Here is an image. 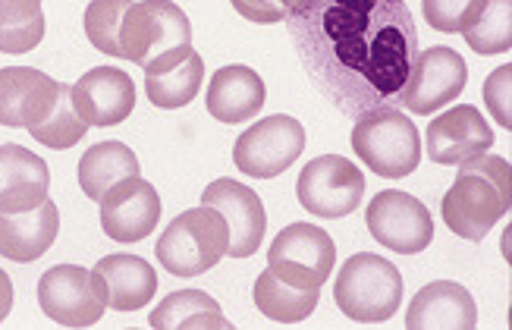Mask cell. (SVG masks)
<instances>
[{"label": "cell", "mask_w": 512, "mask_h": 330, "mask_svg": "<svg viewBox=\"0 0 512 330\" xmlns=\"http://www.w3.org/2000/svg\"><path fill=\"white\" fill-rule=\"evenodd\" d=\"M10 312H13V280L4 268H0V324H4V318Z\"/></svg>", "instance_id": "obj_34"}, {"label": "cell", "mask_w": 512, "mask_h": 330, "mask_svg": "<svg viewBox=\"0 0 512 330\" xmlns=\"http://www.w3.org/2000/svg\"><path fill=\"white\" fill-rule=\"evenodd\" d=\"M101 227L114 242H142L161 220V195L142 176H129L101 198Z\"/></svg>", "instance_id": "obj_15"}, {"label": "cell", "mask_w": 512, "mask_h": 330, "mask_svg": "<svg viewBox=\"0 0 512 330\" xmlns=\"http://www.w3.org/2000/svg\"><path fill=\"white\" fill-rule=\"evenodd\" d=\"M76 176L82 192L92 202H101L117 183L129 180V176H139V158L123 142H98L82 154Z\"/></svg>", "instance_id": "obj_24"}, {"label": "cell", "mask_w": 512, "mask_h": 330, "mask_svg": "<svg viewBox=\"0 0 512 330\" xmlns=\"http://www.w3.org/2000/svg\"><path fill=\"white\" fill-rule=\"evenodd\" d=\"M465 44L481 57L509 54L512 48V0H484L478 16L462 29Z\"/></svg>", "instance_id": "obj_28"}, {"label": "cell", "mask_w": 512, "mask_h": 330, "mask_svg": "<svg viewBox=\"0 0 512 330\" xmlns=\"http://www.w3.org/2000/svg\"><path fill=\"white\" fill-rule=\"evenodd\" d=\"M280 4H283V7H286V13H289V10H296V7L302 4V0H280Z\"/></svg>", "instance_id": "obj_35"}, {"label": "cell", "mask_w": 512, "mask_h": 330, "mask_svg": "<svg viewBox=\"0 0 512 330\" xmlns=\"http://www.w3.org/2000/svg\"><path fill=\"white\" fill-rule=\"evenodd\" d=\"M333 299H337L346 318L359 324L390 321L399 312V302H403V274L396 271L393 261L381 255L355 252L337 274Z\"/></svg>", "instance_id": "obj_4"}, {"label": "cell", "mask_w": 512, "mask_h": 330, "mask_svg": "<svg viewBox=\"0 0 512 330\" xmlns=\"http://www.w3.org/2000/svg\"><path fill=\"white\" fill-rule=\"evenodd\" d=\"M230 233L217 208L198 205L170 220L158 239V261L173 277H202L227 255Z\"/></svg>", "instance_id": "obj_3"}, {"label": "cell", "mask_w": 512, "mask_h": 330, "mask_svg": "<svg viewBox=\"0 0 512 330\" xmlns=\"http://www.w3.org/2000/svg\"><path fill=\"white\" fill-rule=\"evenodd\" d=\"M148 324L158 327V330H176V327H186V330H227L230 321L224 315V308L214 302V296H208L205 290H180V293H170L164 302L154 305V312L148 315Z\"/></svg>", "instance_id": "obj_25"}, {"label": "cell", "mask_w": 512, "mask_h": 330, "mask_svg": "<svg viewBox=\"0 0 512 330\" xmlns=\"http://www.w3.org/2000/svg\"><path fill=\"white\" fill-rule=\"evenodd\" d=\"M283 22L311 82L340 114L359 120L403 104L418 57L406 0H302Z\"/></svg>", "instance_id": "obj_1"}, {"label": "cell", "mask_w": 512, "mask_h": 330, "mask_svg": "<svg viewBox=\"0 0 512 330\" xmlns=\"http://www.w3.org/2000/svg\"><path fill=\"white\" fill-rule=\"evenodd\" d=\"M60 233V211L51 198H44L38 208L4 214L0 211V255L29 264L38 261L44 252L54 246Z\"/></svg>", "instance_id": "obj_22"}, {"label": "cell", "mask_w": 512, "mask_h": 330, "mask_svg": "<svg viewBox=\"0 0 512 330\" xmlns=\"http://www.w3.org/2000/svg\"><path fill=\"white\" fill-rule=\"evenodd\" d=\"M459 167L456 183L443 195L440 214L456 236L481 242L512 208V167L497 154H478Z\"/></svg>", "instance_id": "obj_2"}, {"label": "cell", "mask_w": 512, "mask_h": 330, "mask_svg": "<svg viewBox=\"0 0 512 330\" xmlns=\"http://www.w3.org/2000/svg\"><path fill=\"white\" fill-rule=\"evenodd\" d=\"M44 38L41 0H0V51L29 54Z\"/></svg>", "instance_id": "obj_27"}, {"label": "cell", "mask_w": 512, "mask_h": 330, "mask_svg": "<svg viewBox=\"0 0 512 330\" xmlns=\"http://www.w3.org/2000/svg\"><path fill=\"white\" fill-rule=\"evenodd\" d=\"M239 16H246L255 26H274L286 19V7L280 0H230Z\"/></svg>", "instance_id": "obj_33"}, {"label": "cell", "mask_w": 512, "mask_h": 330, "mask_svg": "<svg viewBox=\"0 0 512 330\" xmlns=\"http://www.w3.org/2000/svg\"><path fill=\"white\" fill-rule=\"evenodd\" d=\"M123 60L145 66L170 54L173 48L192 44V26L189 16L173 4V0H139L129 4L120 29Z\"/></svg>", "instance_id": "obj_6"}, {"label": "cell", "mask_w": 512, "mask_h": 330, "mask_svg": "<svg viewBox=\"0 0 512 330\" xmlns=\"http://www.w3.org/2000/svg\"><path fill=\"white\" fill-rule=\"evenodd\" d=\"M264 79L252 70V66H220L211 76L208 85V114L220 123L239 126L252 120L258 110L264 107Z\"/></svg>", "instance_id": "obj_23"}, {"label": "cell", "mask_w": 512, "mask_h": 330, "mask_svg": "<svg viewBox=\"0 0 512 330\" xmlns=\"http://www.w3.org/2000/svg\"><path fill=\"white\" fill-rule=\"evenodd\" d=\"M333 261H337V246L330 233L315 224L283 227L267 252V268L299 290H321L330 280Z\"/></svg>", "instance_id": "obj_7"}, {"label": "cell", "mask_w": 512, "mask_h": 330, "mask_svg": "<svg viewBox=\"0 0 512 330\" xmlns=\"http://www.w3.org/2000/svg\"><path fill=\"white\" fill-rule=\"evenodd\" d=\"M469 82V66L453 48H437L415 57L412 73L403 88V104L418 117H431L434 110L453 104Z\"/></svg>", "instance_id": "obj_12"}, {"label": "cell", "mask_w": 512, "mask_h": 330, "mask_svg": "<svg viewBox=\"0 0 512 330\" xmlns=\"http://www.w3.org/2000/svg\"><path fill=\"white\" fill-rule=\"evenodd\" d=\"M73 107L88 126H120L136 107V85L117 66H95L73 85Z\"/></svg>", "instance_id": "obj_17"}, {"label": "cell", "mask_w": 512, "mask_h": 330, "mask_svg": "<svg viewBox=\"0 0 512 330\" xmlns=\"http://www.w3.org/2000/svg\"><path fill=\"white\" fill-rule=\"evenodd\" d=\"M38 305L60 327H92L104 318L107 308L92 271L79 264H54L44 271L38 280Z\"/></svg>", "instance_id": "obj_11"}, {"label": "cell", "mask_w": 512, "mask_h": 330, "mask_svg": "<svg viewBox=\"0 0 512 330\" xmlns=\"http://www.w3.org/2000/svg\"><path fill=\"white\" fill-rule=\"evenodd\" d=\"M368 230L384 249L399 255H418L431 246L434 239V220L431 211L418 202L415 195L387 189L377 192L368 205Z\"/></svg>", "instance_id": "obj_10"}, {"label": "cell", "mask_w": 512, "mask_h": 330, "mask_svg": "<svg viewBox=\"0 0 512 330\" xmlns=\"http://www.w3.org/2000/svg\"><path fill=\"white\" fill-rule=\"evenodd\" d=\"M305 151V126L296 117H264L249 126L233 145V164L255 180H274Z\"/></svg>", "instance_id": "obj_8"}, {"label": "cell", "mask_w": 512, "mask_h": 330, "mask_svg": "<svg viewBox=\"0 0 512 330\" xmlns=\"http://www.w3.org/2000/svg\"><path fill=\"white\" fill-rule=\"evenodd\" d=\"M478 324V308L472 293L453 280H434L421 286L409 302L406 327L409 330H469Z\"/></svg>", "instance_id": "obj_21"}, {"label": "cell", "mask_w": 512, "mask_h": 330, "mask_svg": "<svg viewBox=\"0 0 512 330\" xmlns=\"http://www.w3.org/2000/svg\"><path fill=\"white\" fill-rule=\"evenodd\" d=\"M126 10H129V0H92V4L85 7V38L92 41V48L110 57H123L120 29H123Z\"/></svg>", "instance_id": "obj_30"}, {"label": "cell", "mask_w": 512, "mask_h": 330, "mask_svg": "<svg viewBox=\"0 0 512 330\" xmlns=\"http://www.w3.org/2000/svg\"><path fill=\"white\" fill-rule=\"evenodd\" d=\"M255 308L271 321L280 324H299L318 308V290H299V286L283 283L271 268L261 271L252 290Z\"/></svg>", "instance_id": "obj_26"}, {"label": "cell", "mask_w": 512, "mask_h": 330, "mask_svg": "<svg viewBox=\"0 0 512 330\" xmlns=\"http://www.w3.org/2000/svg\"><path fill=\"white\" fill-rule=\"evenodd\" d=\"M428 158L434 164L443 167H456L478 158V154H487L494 148V129L487 126V120L481 117V110L472 104H456L447 114H440L431 120L428 132Z\"/></svg>", "instance_id": "obj_14"}, {"label": "cell", "mask_w": 512, "mask_h": 330, "mask_svg": "<svg viewBox=\"0 0 512 330\" xmlns=\"http://www.w3.org/2000/svg\"><path fill=\"white\" fill-rule=\"evenodd\" d=\"M88 132V123L79 117V110L73 107V85L60 82V92H57V104L51 110V117L32 126L29 136L35 142H41L44 148H54V151H66L79 145V139Z\"/></svg>", "instance_id": "obj_29"}, {"label": "cell", "mask_w": 512, "mask_h": 330, "mask_svg": "<svg viewBox=\"0 0 512 330\" xmlns=\"http://www.w3.org/2000/svg\"><path fill=\"white\" fill-rule=\"evenodd\" d=\"M509 98H512V63L506 66H497V70L487 76L484 82V104L487 110L494 114V120L509 132L512 129V107H509Z\"/></svg>", "instance_id": "obj_32"}, {"label": "cell", "mask_w": 512, "mask_h": 330, "mask_svg": "<svg viewBox=\"0 0 512 330\" xmlns=\"http://www.w3.org/2000/svg\"><path fill=\"white\" fill-rule=\"evenodd\" d=\"M92 280L107 308H114V312H139L158 293V274H154V268L145 258L129 252L104 255L92 268Z\"/></svg>", "instance_id": "obj_18"}, {"label": "cell", "mask_w": 512, "mask_h": 330, "mask_svg": "<svg viewBox=\"0 0 512 330\" xmlns=\"http://www.w3.org/2000/svg\"><path fill=\"white\" fill-rule=\"evenodd\" d=\"M352 151L384 180H403L421 164L418 126L399 107H381L352 126Z\"/></svg>", "instance_id": "obj_5"}, {"label": "cell", "mask_w": 512, "mask_h": 330, "mask_svg": "<svg viewBox=\"0 0 512 330\" xmlns=\"http://www.w3.org/2000/svg\"><path fill=\"white\" fill-rule=\"evenodd\" d=\"M51 189V170L35 151L16 142L0 145V211L19 214L38 208Z\"/></svg>", "instance_id": "obj_20"}, {"label": "cell", "mask_w": 512, "mask_h": 330, "mask_svg": "<svg viewBox=\"0 0 512 330\" xmlns=\"http://www.w3.org/2000/svg\"><path fill=\"white\" fill-rule=\"evenodd\" d=\"M60 82L32 66H7L0 70V126L32 129L51 117Z\"/></svg>", "instance_id": "obj_16"}, {"label": "cell", "mask_w": 512, "mask_h": 330, "mask_svg": "<svg viewBox=\"0 0 512 330\" xmlns=\"http://www.w3.org/2000/svg\"><path fill=\"white\" fill-rule=\"evenodd\" d=\"M205 79V60L198 51H192V44L186 48H173L170 54L151 60L145 66V92L148 101L161 110H176L195 101L198 88Z\"/></svg>", "instance_id": "obj_19"}, {"label": "cell", "mask_w": 512, "mask_h": 330, "mask_svg": "<svg viewBox=\"0 0 512 330\" xmlns=\"http://www.w3.org/2000/svg\"><path fill=\"white\" fill-rule=\"evenodd\" d=\"M299 205L315 217H346L362 205L365 173L343 154H321L308 161L296 180Z\"/></svg>", "instance_id": "obj_9"}, {"label": "cell", "mask_w": 512, "mask_h": 330, "mask_svg": "<svg viewBox=\"0 0 512 330\" xmlns=\"http://www.w3.org/2000/svg\"><path fill=\"white\" fill-rule=\"evenodd\" d=\"M484 0H421L428 26L437 32H462L478 16Z\"/></svg>", "instance_id": "obj_31"}, {"label": "cell", "mask_w": 512, "mask_h": 330, "mask_svg": "<svg viewBox=\"0 0 512 330\" xmlns=\"http://www.w3.org/2000/svg\"><path fill=\"white\" fill-rule=\"evenodd\" d=\"M202 205L217 208L227 220V233H230V258H249L261 249L264 230H267V214L261 205V195L249 189L239 180H214L202 192Z\"/></svg>", "instance_id": "obj_13"}]
</instances>
